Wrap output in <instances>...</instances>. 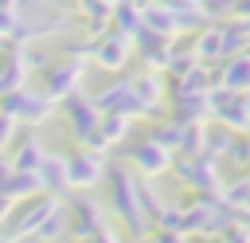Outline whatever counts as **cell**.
I'll use <instances>...</instances> for the list:
<instances>
[{
    "mask_svg": "<svg viewBox=\"0 0 250 243\" xmlns=\"http://www.w3.org/2000/svg\"><path fill=\"white\" fill-rule=\"evenodd\" d=\"M105 188H109V216L117 219V227L125 231V239H145L152 231L148 216L141 212V200H137V172L125 165V161H109L105 169Z\"/></svg>",
    "mask_w": 250,
    "mask_h": 243,
    "instance_id": "6da1fadb",
    "label": "cell"
},
{
    "mask_svg": "<svg viewBox=\"0 0 250 243\" xmlns=\"http://www.w3.org/2000/svg\"><path fill=\"white\" fill-rule=\"evenodd\" d=\"M172 176H176V184L188 196H195V192H223L219 161L207 157V153H176L172 157Z\"/></svg>",
    "mask_w": 250,
    "mask_h": 243,
    "instance_id": "7a4b0ae2",
    "label": "cell"
},
{
    "mask_svg": "<svg viewBox=\"0 0 250 243\" xmlns=\"http://www.w3.org/2000/svg\"><path fill=\"white\" fill-rule=\"evenodd\" d=\"M59 110H62V122H66L70 141H78V145H86V149H98V122H102V110L94 106V98L82 94V90H74V94H66V98L59 102Z\"/></svg>",
    "mask_w": 250,
    "mask_h": 243,
    "instance_id": "3957f363",
    "label": "cell"
},
{
    "mask_svg": "<svg viewBox=\"0 0 250 243\" xmlns=\"http://www.w3.org/2000/svg\"><path fill=\"white\" fill-rule=\"evenodd\" d=\"M62 204H66V200L55 196V192H39V196L16 204V212H12L8 223H4V239H8V243H23V239H31V235L39 231V223H43L55 208H62Z\"/></svg>",
    "mask_w": 250,
    "mask_h": 243,
    "instance_id": "277c9868",
    "label": "cell"
},
{
    "mask_svg": "<svg viewBox=\"0 0 250 243\" xmlns=\"http://www.w3.org/2000/svg\"><path fill=\"white\" fill-rule=\"evenodd\" d=\"M82 74H86V59H70V55H59L51 59L43 71H39V90L59 106L66 94L82 90Z\"/></svg>",
    "mask_w": 250,
    "mask_h": 243,
    "instance_id": "5b68a950",
    "label": "cell"
},
{
    "mask_svg": "<svg viewBox=\"0 0 250 243\" xmlns=\"http://www.w3.org/2000/svg\"><path fill=\"white\" fill-rule=\"evenodd\" d=\"M0 110H8L20 125H27V129H39L51 114H55V102L39 90V86H20V90H12V94H4L0 98Z\"/></svg>",
    "mask_w": 250,
    "mask_h": 243,
    "instance_id": "8992f818",
    "label": "cell"
},
{
    "mask_svg": "<svg viewBox=\"0 0 250 243\" xmlns=\"http://www.w3.org/2000/svg\"><path fill=\"white\" fill-rule=\"evenodd\" d=\"M121 161H125V165H129L141 180H156V176L172 172V153H168L164 145H156L148 133H145V137H137L133 145H125Z\"/></svg>",
    "mask_w": 250,
    "mask_h": 243,
    "instance_id": "52a82bcc",
    "label": "cell"
},
{
    "mask_svg": "<svg viewBox=\"0 0 250 243\" xmlns=\"http://www.w3.org/2000/svg\"><path fill=\"white\" fill-rule=\"evenodd\" d=\"M129 90H133V98L141 102V110H145L148 122H156V118L168 114V106H164V98H168V78H164V71L141 67L137 74H129Z\"/></svg>",
    "mask_w": 250,
    "mask_h": 243,
    "instance_id": "ba28073f",
    "label": "cell"
},
{
    "mask_svg": "<svg viewBox=\"0 0 250 243\" xmlns=\"http://www.w3.org/2000/svg\"><path fill=\"white\" fill-rule=\"evenodd\" d=\"M105 169H109V153H98V149H86V145L66 153V172H70V188L74 192L105 184Z\"/></svg>",
    "mask_w": 250,
    "mask_h": 243,
    "instance_id": "9c48e42d",
    "label": "cell"
},
{
    "mask_svg": "<svg viewBox=\"0 0 250 243\" xmlns=\"http://www.w3.org/2000/svg\"><path fill=\"white\" fill-rule=\"evenodd\" d=\"M66 216H70V235H66V239H74V243H90L102 227L113 223L109 208H102V204H94V200H86V196L66 200Z\"/></svg>",
    "mask_w": 250,
    "mask_h": 243,
    "instance_id": "30bf717a",
    "label": "cell"
},
{
    "mask_svg": "<svg viewBox=\"0 0 250 243\" xmlns=\"http://www.w3.org/2000/svg\"><path fill=\"white\" fill-rule=\"evenodd\" d=\"M129 59H133V35H125V31L109 27L105 35H98V39H94V51H90V63H94V67H102V71L117 74V71H125V67H129Z\"/></svg>",
    "mask_w": 250,
    "mask_h": 243,
    "instance_id": "8fae6325",
    "label": "cell"
},
{
    "mask_svg": "<svg viewBox=\"0 0 250 243\" xmlns=\"http://www.w3.org/2000/svg\"><path fill=\"white\" fill-rule=\"evenodd\" d=\"M211 106H215L211 122L227 125L230 133H250V94H234V90L215 86L211 90Z\"/></svg>",
    "mask_w": 250,
    "mask_h": 243,
    "instance_id": "7c38bea8",
    "label": "cell"
},
{
    "mask_svg": "<svg viewBox=\"0 0 250 243\" xmlns=\"http://www.w3.org/2000/svg\"><path fill=\"white\" fill-rule=\"evenodd\" d=\"M94 106L102 110V114H125V118H145V110H141V102L133 98V90H129V78H117V82H109L105 90H98L94 94Z\"/></svg>",
    "mask_w": 250,
    "mask_h": 243,
    "instance_id": "4fadbf2b",
    "label": "cell"
},
{
    "mask_svg": "<svg viewBox=\"0 0 250 243\" xmlns=\"http://www.w3.org/2000/svg\"><path fill=\"white\" fill-rule=\"evenodd\" d=\"M172 43H176V39L141 27V31L133 35V55H137L141 67H148V71H164V67H168V51H172Z\"/></svg>",
    "mask_w": 250,
    "mask_h": 243,
    "instance_id": "5bb4252c",
    "label": "cell"
},
{
    "mask_svg": "<svg viewBox=\"0 0 250 243\" xmlns=\"http://www.w3.org/2000/svg\"><path fill=\"white\" fill-rule=\"evenodd\" d=\"M168 118H172V122H180V125H207V122L215 118L211 90H207V94H184V98H172Z\"/></svg>",
    "mask_w": 250,
    "mask_h": 243,
    "instance_id": "9a60e30c",
    "label": "cell"
},
{
    "mask_svg": "<svg viewBox=\"0 0 250 243\" xmlns=\"http://www.w3.org/2000/svg\"><path fill=\"white\" fill-rule=\"evenodd\" d=\"M4 153H8V161H12V169H16V172H35V169L43 165V157H47V141L31 129V133L16 137Z\"/></svg>",
    "mask_w": 250,
    "mask_h": 243,
    "instance_id": "2e32d148",
    "label": "cell"
},
{
    "mask_svg": "<svg viewBox=\"0 0 250 243\" xmlns=\"http://www.w3.org/2000/svg\"><path fill=\"white\" fill-rule=\"evenodd\" d=\"M27 78L31 74H27V63H23V47L20 43H4L0 47V98L20 90Z\"/></svg>",
    "mask_w": 250,
    "mask_h": 243,
    "instance_id": "e0dca14e",
    "label": "cell"
},
{
    "mask_svg": "<svg viewBox=\"0 0 250 243\" xmlns=\"http://www.w3.org/2000/svg\"><path fill=\"white\" fill-rule=\"evenodd\" d=\"M215 78H219L223 90L250 94V51L230 55V59H219V63H215Z\"/></svg>",
    "mask_w": 250,
    "mask_h": 243,
    "instance_id": "ac0fdd59",
    "label": "cell"
},
{
    "mask_svg": "<svg viewBox=\"0 0 250 243\" xmlns=\"http://www.w3.org/2000/svg\"><path fill=\"white\" fill-rule=\"evenodd\" d=\"M39 172V180H43V192H55V196H70L74 188H70V172H66V153H51L47 149V157H43V165L35 169Z\"/></svg>",
    "mask_w": 250,
    "mask_h": 243,
    "instance_id": "d6986e66",
    "label": "cell"
},
{
    "mask_svg": "<svg viewBox=\"0 0 250 243\" xmlns=\"http://www.w3.org/2000/svg\"><path fill=\"white\" fill-rule=\"evenodd\" d=\"M191 51L199 63H219L223 59V20H207L199 31H191Z\"/></svg>",
    "mask_w": 250,
    "mask_h": 243,
    "instance_id": "ffe728a7",
    "label": "cell"
},
{
    "mask_svg": "<svg viewBox=\"0 0 250 243\" xmlns=\"http://www.w3.org/2000/svg\"><path fill=\"white\" fill-rule=\"evenodd\" d=\"M141 27L156 31V35H168V39H180V20H176V12L164 8V4H156V0H148V4L141 8Z\"/></svg>",
    "mask_w": 250,
    "mask_h": 243,
    "instance_id": "44dd1931",
    "label": "cell"
},
{
    "mask_svg": "<svg viewBox=\"0 0 250 243\" xmlns=\"http://www.w3.org/2000/svg\"><path fill=\"white\" fill-rule=\"evenodd\" d=\"M129 129H133V118H125V114H102V122H98V153L117 149L129 137Z\"/></svg>",
    "mask_w": 250,
    "mask_h": 243,
    "instance_id": "7402d4cb",
    "label": "cell"
},
{
    "mask_svg": "<svg viewBox=\"0 0 250 243\" xmlns=\"http://www.w3.org/2000/svg\"><path fill=\"white\" fill-rule=\"evenodd\" d=\"M152 227L156 231H180V235H188V200H164L160 212L152 216Z\"/></svg>",
    "mask_w": 250,
    "mask_h": 243,
    "instance_id": "603a6c76",
    "label": "cell"
},
{
    "mask_svg": "<svg viewBox=\"0 0 250 243\" xmlns=\"http://www.w3.org/2000/svg\"><path fill=\"white\" fill-rule=\"evenodd\" d=\"M148 137H152L156 145H164V149L176 157V153H180V145H184V125H180V122H172V118L164 114V118L148 122Z\"/></svg>",
    "mask_w": 250,
    "mask_h": 243,
    "instance_id": "cb8c5ba5",
    "label": "cell"
},
{
    "mask_svg": "<svg viewBox=\"0 0 250 243\" xmlns=\"http://www.w3.org/2000/svg\"><path fill=\"white\" fill-rule=\"evenodd\" d=\"M39 192H43V180H39V172H16V169H12L8 184H4V196H8V200L23 204V200H31V196H39Z\"/></svg>",
    "mask_w": 250,
    "mask_h": 243,
    "instance_id": "d4e9b609",
    "label": "cell"
},
{
    "mask_svg": "<svg viewBox=\"0 0 250 243\" xmlns=\"http://www.w3.org/2000/svg\"><path fill=\"white\" fill-rule=\"evenodd\" d=\"M66 235H70V216H66V204H62V208H55V212L39 223V231H35L31 239H35V243H62Z\"/></svg>",
    "mask_w": 250,
    "mask_h": 243,
    "instance_id": "484cf974",
    "label": "cell"
},
{
    "mask_svg": "<svg viewBox=\"0 0 250 243\" xmlns=\"http://www.w3.org/2000/svg\"><path fill=\"white\" fill-rule=\"evenodd\" d=\"M234 212H246L250 208V169H238L234 180H223V192H219Z\"/></svg>",
    "mask_w": 250,
    "mask_h": 243,
    "instance_id": "4316f807",
    "label": "cell"
},
{
    "mask_svg": "<svg viewBox=\"0 0 250 243\" xmlns=\"http://www.w3.org/2000/svg\"><path fill=\"white\" fill-rule=\"evenodd\" d=\"M230 141H234V133H230L227 125H219V122H207V129H203V153H207V157H215V161L223 165V157H227Z\"/></svg>",
    "mask_w": 250,
    "mask_h": 243,
    "instance_id": "83f0119b",
    "label": "cell"
},
{
    "mask_svg": "<svg viewBox=\"0 0 250 243\" xmlns=\"http://www.w3.org/2000/svg\"><path fill=\"white\" fill-rule=\"evenodd\" d=\"M199 59H195V51H191V43H172V51H168V67H164V74L168 78H176V74H184V71H191Z\"/></svg>",
    "mask_w": 250,
    "mask_h": 243,
    "instance_id": "f1b7e54d",
    "label": "cell"
},
{
    "mask_svg": "<svg viewBox=\"0 0 250 243\" xmlns=\"http://www.w3.org/2000/svg\"><path fill=\"white\" fill-rule=\"evenodd\" d=\"M137 200H141V212H145V216H148V223H152V216H156V212H160V204H164V196L156 192V184L137 176Z\"/></svg>",
    "mask_w": 250,
    "mask_h": 243,
    "instance_id": "f546056e",
    "label": "cell"
},
{
    "mask_svg": "<svg viewBox=\"0 0 250 243\" xmlns=\"http://www.w3.org/2000/svg\"><path fill=\"white\" fill-rule=\"evenodd\" d=\"M223 161L234 165V169H250V133H234V141H230Z\"/></svg>",
    "mask_w": 250,
    "mask_h": 243,
    "instance_id": "4dcf8cb0",
    "label": "cell"
},
{
    "mask_svg": "<svg viewBox=\"0 0 250 243\" xmlns=\"http://www.w3.org/2000/svg\"><path fill=\"white\" fill-rule=\"evenodd\" d=\"M16 137H20V122H16L8 110H0V153H4Z\"/></svg>",
    "mask_w": 250,
    "mask_h": 243,
    "instance_id": "1f68e13d",
    "label": "cell"
},
{
    "mask_svg": "<svg viewBox=\"0 0 250 243\" xmlns=\"http://www.w3.org/2000/svg\"><path fill=\"white\" fill-rule=\"evenodd\" d=\"M16 24H20V8H0V39H4V43L12 39Z\"/></svg>",
    "mask_w": 250,
    "mask_h": 243,
    "instance_id": "d6a6232c",
    "label": "cell"
},
{
    "mask_svg": "<svg viewBox=\"0 0 250 243\" xmlns=\"http://www.w3.org/2000/svg\"><path fill=\"white\" fill-rule=\"evenodd\" d=\"M230 8H234V0H203V12H207L211 20H227Z\"/></svg>",
    "mask_w": 250,
    "mask_h": 243,
    "instance_id": "836d02e7",
    "label": "cell"
},
{
    "mask_svg": "<svg viewBox=\"0 0 250 243\" xmlns=\"http://www.w3.org/2000/svg\"><path fill=\"white\" fill-rule=\"evenodd\" d=\"M90 243H129V239H125V231H121V227H113V223H109V227H102Z\"/></svg>",
    "mask_w": 250,
    "mask_h": 243,
    "instance_id": "e575fe53",
    "label": "cell"
},
{
    "mask_svg": "<svg viewBox=\"0 0 250 243\" xmlns=\"http://www.w3.org/2000/svg\"><path fill=\"white\" fill-rule=\"evenodd\" d=\"M156 4L172 8L176 16H180V12H203V0H156Z\"/></svg>",
    "mask_w": 250,
    "mask_h": 243,
    "instance_id": "d590c367",
    "label": "cell"
},
{
    "mask_svg": "<svg viewBox=\"0 0 250 243\" xmlns=\"http://www.w3.org/2000/svg\"><path fill=\"white\" fill-rule=\"evenodd\" d=\"M145 243H188V235H180V231H148L145 235Z\"/></svg>",
    "mask_w": 250,
    "mask_h": 243,
    "instance_id": "8d00e7d4",
    "label": "cell"
},
{
    "mask_svg": "<svg viewBox=\"0 0 250 243\" xmlns=\"http://www.w3.org/2000/svg\"><path fill=\"white\" fill-rule=\"evenodd\" d=\"M219 243H250V235H246V231L238 227V219H234V223H230V227L219 235Z\"/></svg>",
    "mask_w": 250,
    "mask_h": 243,
    "instance_id": "74e56055",
    "label": "cell"
},
{
    "mask_svg": "<svg viewBox=\"0 0 250 243\" xmlns=\"http://www.w3.org/2000/svg\"><path fill=\"white\" fill-rule=\"evenodd\" d=\"M230 20H250V0H234V8H230Z\"/></svg>",
    "mask_w": 250,
    "mask_h": 243,
    "instance_id": "f35d334b",
    "label": "cell"
},
{
    "mask_svg": "<svg viewBox=\"0 0 250 243\" xmlns=\"http://www.w3.org/2000/svg\"><path fill=\"white\" fill-rule=\"evenodd\" d=\"M12 212H16V200H8V196L0 192V227L8 223V216H12Z\"/></svg>",
    "mask_w": 250,
    "mask_h": 243,
    "instance_id": "ab89813d",
    "label": "cell"
},
{
    "mask_svg": "<svg viewBox=\"0 0 250 243\" xmlns=\"http://www.w3.org/2000/svg\"><path fill=\"white\" fill-rule=\"evenodd\" d=\"M8 176H12V161H8V153H0V192H4Z\"/></svg>",
    "mask_w": 250,
    "mask_h": 243,
    "instance_id": "60d3db41",
    "label": "cell"
},
{
    "mask_svg": "<svg viewBox=\"0 0 250 243\" xmlns=\"http://www.w3.org/2000/svg\"><path fill=\"white\" fill-rule=\"evenodd\" d=\"M238 227L250 235V208H246V212H238Z\"/></svg>",
    "mask_w": 250,
    "mask_h": 243,
    "instance_id": "b9f144b4",
    "label": "cell"
},
{
    "mask_svg": "<svg viewBox=\"0 0 250 243\" xmlns=\"http://www.w3.org/2000/svg\"><path fill=\"white\" fill-rule=\"evenodd\" d=\"M0 243H8V239H4V235H0Z\"/></svg>",
    "mask_w": 250,
    "mask_h": 243,
    "instance_id": "7bdbcfd3",
    "label": "cell"
}]
</instances>
